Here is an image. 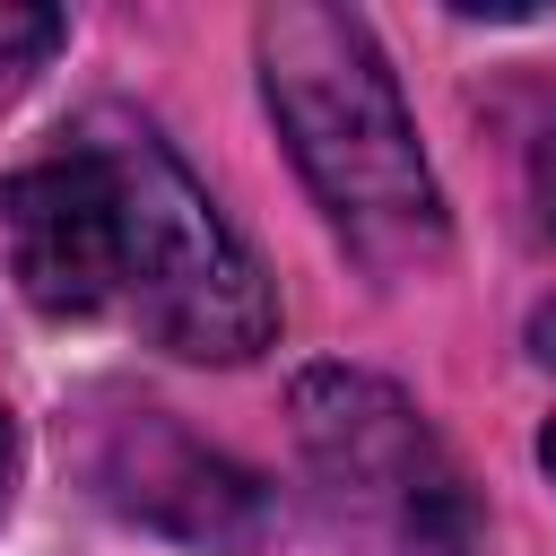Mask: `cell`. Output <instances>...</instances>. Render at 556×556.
Segmentation results:
<instances>
[{"label":"cell","mask_w":556,"mask_h":556,"mask_svg":"<svg viewBox=\"0 0 556 556\" xmlns=\"http://www.w3.org/2000/svg\"><path fill=\"white\" fill-rule=\"evenodd\" d=\"M252 43H261V96L278 113V139L313 182L321 217L339 226V243L382 278L443 261V191L426 174L417 122L400 104L374 26L356 9L278 0L261 9Z\"/></svg>","instance_id":"2"},{"label":"cell","mask_w":556,"mask_h":556,"mask_svg":"<svg viewBox=\"0 0 556 556\" xmlns=\"http://www.w3.org/2000/svg\"><path fill=\"white\" fill-rule=\"evenodd\" d=\"M52 43H61V17H52V9H17V0H0V96L26 87V78L52 61Z\"/></svg>","instance_id":"5"},{"label":"cell","mask_w":556,"mask_h":556,"mask_svg":"<svg viewBox=\"0 0 556 556\" xmlns=\"http://www.w3.org/2000/svg\"><path fill=\"white\" fill-rule=\"evenodd\" d=\"M0 235L17 295L52 321H122L191 365H243L278 330L217 200L130 113H87L52 156L17 165L0 182Z\"/></svg>","instance_id":"1"},{"label":"cell","mask_w":556,"mask_h":556,"mask_svg":"<svg viewBox=\"0 0 556 556\" xmlns=\"http://www.w3.org/2000/svg\"><path fill=\"white\" fill-rule=\"evenodd\" d=\"M295 443L321 469V486L348 513L382 521L408 556H460L469 547L460 469L443 460V443L426 434V417L391 382L348 374V365H313L295 382Z\"/></svg>","instance_id":"3"},{"label":"cell","mask_w":556,"mask_h":556,"mask_svg":"<svg viewBox=\"0 0 556 556\" xmlns=\"http://www.w3.org/2000/svg\"><path fill=\"white\" fill-rule=\"evenodd\" d=\"M539 460H547V478H556V417H547V434H539Z\"/></svg>","instance_id":"9"},{"label":"cell","mask_w":556,"mask_h":556,"mask_svg":"<svg viewBox=\"0 0 556 556\" xmlns=\"http://www.w3.org/2000/svg\"><path fill=\"white\" fill-rule=\"evenodd\" d=\"M539 208H547V226H556V130H547V148H539Z\"/></svg>","instance_id":"7"},{"label":"cell","mask_w":556,"mask_h":556,"mask_svg":"<svg viewBox=\"0 0 556 556\" xmlns=\"http://www.w3.org/2000/svg\"><path fill=\"white\" fill-rule=\"evenodd\" d=\"M9 486H17V426L0 408V521H9Z\"/></svg>","instance_id":"6"},{"label":"cell","mask_w":556,"mask_h":556,"mask_svg":"<svg viewBox=\"0 0 556 556\" xmlns=\"http://www.w3.org/2000/svg\"><path fill=\"white\" fill-rule=\"evenodd\" d=\"M96 486L130 521H148L165 539H191V547H252L261 521H269L261 478L243 460L208 452L165 408H113L104 417V434H96Z\"/></svg>","instance_id":"4"},{"label":"cell","mask_w":556,"mask_h":556,"mask_svg":"<svg viewBox=\"0 0 556 556\" xmlns=\"http://www.w3.org/2000/svg\"><path fill=\"white\" fill-rule=\"evenodd\" d=\"M530 348H539V356H547V365H556V304H547V313H539V321H530Z\"/></svg>","instance_id":"8"}]
</instances>
